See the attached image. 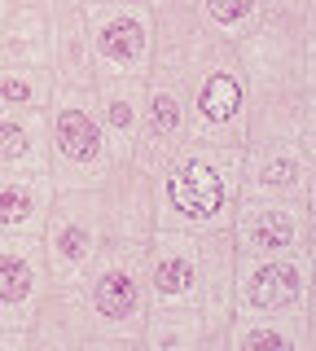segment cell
<instances>
[{
  "label": "cell",
  "instance_id": "6da1fadb",
  "mask_svg": "<svg viewBox=\"0 0 316 351\" xmlns=\"http://www.w3.org/2000/svg\"><path fill=\"white\" fill-rule=\"evenodd\" d=\"M145 272L154 307H198L211 325L215 343L224 347L228 321H233V272L237 246L220 233H184V228H154L145 241Z\"/></svg>",
  "mask_w": 316,
  "mask_h": 351
},
{
  "label": "cell",
  "instance_id": "7a4b0ae2",
  "mask_svg": "<svg viewBox=\"0 0 316 351\" xmlns=\"http://www.w3.org/2000/svg\"><path fill=\"white\" fill-rule=\"evenodd\" d=\"M303 18L264 14L250 36L237 40L246 75V141H299L308 114V75H303Z\"/></svg>",
  "mask_w": 316,
  "mask_h": 351
},
{
  "label": "cell",
  "instance_id": "3957f363",
  "mask_svg": "<svg viewBox=\"0 0 316 351\" xmlns=\"http://www.w3.org/2000/svg\"><path fill=\"white\" fill-rule=\"evenodd\" d=\"M237 197H242V145L189 136L154 176L158 228L220 233L233 224Z\"/></svg>",
  "mask_w": 316,
  "mask_h": 351
},
{
  "label": "cell",
  "instance_id": "277c9868",
  "mask_svg": "<svg viewBox=\"0 0 316 351\" xmlns=\"http://www.w3.org/2000/svg\"><path fill=\"white\" fill-rule=\"evenodd\" d=\"M49 119V176L58 189H101V180L114 167L110 136L97 114L93 88L53 84L45 106Z\"/></svg>",
  "mask_w": 316,
  "mask_h": 351
},
{
  "label": "cell",
  "instance_id": "5b68a950",
  "mask_svg": "<svg viewBox=\"0 0 316 351\" xmlns=\"http://www.w3.org/2000/svg\"><path fill=\"white\" fill-rule=\"evenodd\" d=\"M84 303L93 316V338L106 343H127L141 347V329L154 299H149V272H145V246L136 241H106V250L97 255L88 277L80 281Z\"/></svg>",
  "mask_w": 316,
  "mask_h": 351
},
{
  "label": "cell",
  "instance_id": "8992f818",
  "mask_svg": "<svg viewBox=\"0 0 316 351\" xmlns=\"http://www.w3.org/2000/svg\"><path fill=\"white\" fill-rule=\"evenodd\" d=\"M189 136L246 145V75L237 44L206 36L189 75Z\"/></svg>",
  "mask_w": 316,
  "mask_h": 351
},
{
  "label": "cell",
  "instance_id": "52a82bcc",
  "mask_svg": "<svg viewBox=\"0 0 316 351\" xmlns=\"http://www.w3.org/2000/svg\"><path fill=\"white\" fill-rule=\"evenodd\" d=\"M106 215L97 189H58L53 211L40 228V246L49 259L53 285H80L97 255L106 250Z\"/></svg>",
  "mask_w": 316,
  "mask_h": 351
},
{
  "label": "cell",
  "instance_id": "ba28073f",
  "mask_svg": "<svg viewBox=\"0 0 316 351\" xmlns=\"http://www.w3.org/2000/svg\"><path fill=\"white\" fill-rule=\"evenodd\" d=\"M154 9L149 0H106L88 5V49L97 80H145L154 66Z\"/></svg>",
  "mask_w": 316,
  "mask_h": 351
},
{
  "label": "cell",
  "instance_id": "9c48e42d",
  "mask_svg": "<svg viewBox=\"0 0 316 351\" xmlns=\"http://www.w3.org/2000/svg\"><path fill=\"white\" fill-rule=\"evenodd\" d=\"M312 281L308 250L299 255H237L233 272V316L303 312Z\"/></svg>",
  "mask_w": 316,
  "mask_h": 351
},
{
  "label": "cell",
  "instance_id": "30bf717a",
  "mask_svg": "<svg viewBox=\"0 0 316 351\" xmlns=\"http://www.w3.org/2000/svg\"><path fill=\"white\" fill-rule=\"evenodd\" d=\"M308 233H312V215L303 197L242 193L233 224H228L237 255H299V250H308Z\"/></svg>",
  "mask_w": 316,
  "mask_h": 351
},
{
  "label": "cell",
  "instance_id": "8fae6325",
  "mask_svg": "<svg viewBox=\"0 0 316 351\" xmlns=\"http://www.w3.org/2000/svg\"><path fill=\"white\" fill-rule=\"evenodd\" d=\"M53 277L40 237L0 233V329H27Z\"/></svg>",
  "mask_w": 316,
  "mask_h": 351
},
{
  "label": "cell",
  "instance_id": "7c38bea8",
  "mask_svg": "<svg viewBox=\"0 0 316 351\" xmlns=\"http://www.w3.org/2000/svg\"><path fill=\"white\" fill-rule=\"evenodd\" d=\"M101 215H106V237L110 241H136L145 246L158 228L154 211V176L136 158H119L110 176L101 180Z\"/></svg>",
  "mask_w": 316,
  "mask_h": 351
},
{
  "label": "cell",
  "instance_id": "4fadbf2b",
  "mask_svg": "<svg viewBox=\"0 0 316 351\" xmlns=\"http://www.w3.org/2000/svg\"><path fill=\"white\" fill-rule=\"evenodd\" d=\"M312 158L299 141H246L242 145V193L303 197Z\"/></svg>",
  "mask_w": 316,
  "mask_h": 351
},
{
  "label": "cell",
  "instance_id": "5bb4252c",
  "mask_svg": "<svg viewBox=\"0 0 316 351\" xmlns=\"http://www.w3.org/2000/svg\"><path fill=\"white\" fill-rule=\"evenodd\" d=\"M31 351H84L93 338V316L80 285H49L27 325Z\"/></svg>",
  "mask_w": 316,
  "mask_h": 351
},
{
  "label": "cell",
  "instance_id": "9a60e30c",
  "mask_svg": "<svg viewBox=\"0 0 316 351\" xmlns=\"http://www.w3.org/2000/svg\"><path fill=\"white\" fill-rule=\"evenodd\" d=\"M53 197H58V184L49 171H0V233L40 237Z\"/></svg>",
  "mask_w": 316,
  "mask_h": 351
},
{
  "label": "cell",
  "instance_id": "2e32d148",
  "mask_svg": "<svg viewBox=\"0 0 316 351\" xmlns=\"http://www.w3.org/2000/svg\"><path fill=\"white\" fill-rule=\"evenodd\" d=\"M93 93H97V114L106 123L114 162L132 158L141 114H145V80H97Z\"/></svg>",
  "mask_w": 316,
  "mask_h": 351
},
{
  "label": "cell",
  "instance_id": "e0dca14e",
  "mask_svg": "<svg viewBox=\"0 0 316 351\" xmlns=\"http://www.w3.org/2000/svg\"><path fill=\"white\" fill-rule=\"evenodd\" d=\"M0 171H49L45 110H0Z\"/></svg>",
  "mask_w": 316,
  "mask_h": 351
},
{
  "label": "cell",
  "instance_id": "ac0fdd59",
  "mask_svg": "<svg viewBox=\"0 0 316 351\" xmlns=\"http://www.w3.org/2000/svg\"><path fill=\"white\" fill-rule=\"evenodd\" d=\"M228 351H308V321L303 312H264L228 321Z\"/></svg>",
  "mask_w": 316,
  "mask_h": 351
},
{
  "label": "cell",
  "instance_id": "d6986e66",
  "mask_svg": "<svg viewBox=\"0 0 316 351\" xmlns=\"http://www.w3.org/2000/svg\"><path fill=\"white\" fill-rule=\"evenodd\" d=\"M0 58L18 66H36V71H53V27L45 9L36 0H18L14 14L0 27Z\"/></svg>",
  "mask_w": 316,
  "mask_h": 351
},
{
  "label": "cell",
  "instance_id": "ffe728a7",
  "mask_svg": "<svg viewBox=\"0 0 316 351\" xmlns=\"http://www.w3.org/2000/svg\"><path fill=\"white\" fill-rule=\"evenodd\" d=\"M145 351H220L211 325L198 307H149L141 329Z\"/></svg>",
  "mask_w": 316,
  "mask_h": 351
},
{
  "label": "cell",
  "instance_id": "44dd1931",
  "mask_svg": "<svg viewBox=\"0 0 316 351\" xmlns=\"http://www.w3.org/2000/svg\"><path fill=\"white\" fill-rule=\"evenodd\" d=\"M193 9H198V27L206 36L237 44L242 36H250V31L264 22L268 0H198Z\"/></svg>",
  "mask_w": 316,
  "mask_h": 351
},
{
  "label": "cell",
  "instance_id": "7402d4cb",
  "mask_svg": "<svg viewBox=\"0 0 316 351\" xmlns=\"http://www.w3.org/2000/svg\"><path fill=\"white\" fill-rule=\"evenodd\" d=\"M53 97V71L0 58V110H45Z\"/></svg>",
  "mask_w": 316,
  "mask_h": 351
},
{
  "label": "cell",
  "instance_id": "603a6c76",
  "mask_svg": "<svg viewBox=\"0 0 316 351\" xmlns=\"http://www.w3.org/2000/svg\"><path fill=\"white\" fill-rule=\"evenodd\" d=\"M312 259V281H308V303H303V321H308V351H316V255Z\"/></svg>",
  "mask_w": 316,
  "mask_h": 351
},
{
  "label": "cell",
  "instance_id": "cb8c5ba5",
  "mask_svg": "<svg viewBox=\"0 0 316 351\" xmlns=\"http://www.w3.org/2000/svg\"><path fill=\"white\" fill-rule=\"evenodd\" d=\"M299 145L308 149V158H316V93H308V114L299 128Z\"/></svg>",
  "mask_w": 316,
  "mask_h": 351
},
{
  "label": "cell",
  "instance_id": "d4e9b609",
  "mask_svg": "<svg viewBox=\"0 0 316 351\" xmlns=\"http://www.w3.org/2000/svg\"><path fill=\"white\" fill-rule=\"evenodd\" d=\"M0 351H31L27 329H0Z\"/></svg>",
  "mask_w": 316,
  "mask_h": 351
},
{
  "label": "cell",
  "instance_id": "484cf974",
  "mask_svg": "<svg viewBox=\"0 0 316 351\" xmlns=\"http://www.w3.org/2000/svg\"><path fill=\"white\" fill-rule=\"evenodd\" d=\"M268 14H277V18H303V14H308V0H268Z\"/></svg>",
  "mask_w": 316,
  "mask_h": 351
},
{
  "label": "cell",
  "instance_id": "4316f807",
  "mask_svg": "<svg viewBox=\"0 0 316 351\" xmlns=\"http://www.w3.org/2000/svg\"><path fill=\"white\" fill-rule=\"evenodd\" d=\"M303 75H308V93H316V36L303 44Z\"/></svg>",
  "mask_w": 316,
  "mask_h": 351
},
{
  "label": "cell",
  "instance_id": "83f0119b",
  "mask_svg": "<svg viewBox=\"0 0 316 351\" xmlns=\"http://www.w3.org/2000/svg\"><path fill=\"white\" fill-rule=\"evenodd\" d=\"M303 202H308V215L316 224V158H312V176H308V193H303Z\"/></svg>",
  "mask_w": 316,
  "mask_h": 351
},
{
  "label": "cell",
  "instance_id": "f1b7e54d",
  "mask_svg": "<svg viewBox=\"0 0 316 351\" xmlns=\"http://www.w3.org/2000/svg\"><path fill=\"white\" fill-rule=\"evenodd\" d=\"M184 5H198V0H149V9H184Z\"/></svg>",
  "mask_w": 316,
  "mask_h": 351
},
{
  "label": "cell",
  "instance_id": "f546056e",
  "mask_svg": "<svg viewBox=\"0 0 316 351\" xmlns=\"http://www.w3.org/2000/svg\"><path fill=\"white\" fill-rule=\"evenodd\" d=\"M303 27H308V36H316V0H308V14H303Z\"/></svg>",
  "mask_w": 316,
  "mask_h": 351
},
{
  "label": "cell",
  "instance_id": "4dcf8cb0",
  "mask_svg": "<svg viewBox=\"0 0 316 351\" xmlns=\"http://www.w3.org/2000/svg\"><path fill=\"white\" fill-rule=\"evenodd\" d=\"M14 5H18V0H0V27H5V18L14 14Z\"/></svg>",
  "mask_w": 316,
  "mask_h": 351
},
{
  "label": "cell",
  "instance_id": "1f68e13d",
  "mask_svg": "<svg viewBox=\"0 0 316 351\" xmlns=\"http://www.w3.org/2000/svg\"><path fill=\"white\" fill-rule=\"evenodd\" d=\"M88 5H106V0H88Z\"/></svg>",
  "mask_w": 316,
  "mask_h": 351
}]
</instances>
